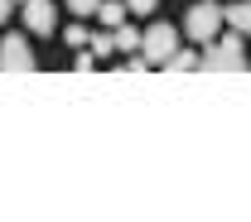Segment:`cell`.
Listing matches in <instances>:
<instances>
[{"label": "cell", "instance_id": "2", "mask_svg": "<svg viewBox=\"0 0 251 222\" xmlns=\"http://www.w3.org/2000/svg\"><path fill=\"white\" fill-rule=\"evenodd\" d=\"M174 49H179V29L174 25H150V29L140 34V58L145 63L164 68L169 58H174Z\"/></svg>", "mask_w": 251, "mask_h": 222}, {"label": "cell", "instance_id": "5", "mask_svg": "<svg viewBox=\"0 0 251 222\" xmlns=\"http://www.w3.org/2000/svg\"><path fill=\"white\" fill-rule=\"evenodd\" d=\"M58 15H53V0H25V29L29 34H53Z\"/></svg>", "mask_w": 251, "mask_h": 222}, {"label": "cell", "instance_id": "3", "mask_svg": "<svg viewBox=\"0 0 251 222\" xmlns=\"http://www.w3.org/2000/svg\"><path fill=\"white\" fill-rule=\"evenodd\" d=\"M218 25H222V5L218 0H198L184 20V34L193 44H208V39H218Z\"/></svg>", "mask_w": 251, "mask_h": 222}, {"label": "cell", "instance_id": "16", "mask_svg": "<svg viewBox=\"0 0 251 222\" xmlns=\"http://www.w3.org/2000/svg\"><path fill=\"white\" fill-rule=\"evenodd\" d=\"M15 5H25V0H15Z\"/></svg>", "mask_w": 251, "mask_h": 222}, {"label": "cell", "instance_id": "12", "mask_svg": "<svg viewBox=\"0 0 251 222\" xmlns=\"http://www.w3.org/2000/svg\"><path fill=\"white\" fill-rule=\"evenodd\" d=\"M63 5H68L73 15H82V20H87V15H97V5H101V0H63Z\"/></svg>", "mask_w": 251, "mask_h": 222}, {"label": "cell", "instance_id": "11", "mask_svg": "<svg viewBox=\"0 0 251 222\" xmlns=\"http://www.w3.org/2000/svg\"><path fill=\"white\" fill-rule=\"evenodd\" d=\"M87 39H92V34L82 29V25H68V29H63V44H68V49H82Z\"/></svg>", "mask_w": 251, "mask_h": 222}, {"label": "cell", "instance_id": "15", "mask_svg": "<svg viewBox=\"0 0 251 222\" xmlns=\"http://www.w3.org/2000/svg\"><path fill=\"white\" fill-rule=\"evenodd\" d=\"M10 15H15V0H0V25H10Z\"/></svg>", "mask_w": 251, "mask_h": 222}, {"label": "cell", "instance_id": "4", "mask_svg": "<svg viewBox=\"0 0 251 222\" xmlns=\"http://www.w3.org/2000/svg\"><path fill=\"white\" fill-rule=\"evenodd\" d=\"M0 73H34V49L25 44V34L0 39Z\"/></svg>", "mask_w": 251, "mask_h": 222}, {"label": "cell", "instance_id": "14", "mask_svg": "<svg viewBox=\"0 0 251 222\" xmlns=\"http://www.w3.org/2000/svg\"><path fill=\"white\" fill-rule=\"evenodd\" d=\"M159 0H126V10H135V15H150Z\"/></svg>", "mask_w": 251, "mask_h": 222}, {"label": "cell", "instance_id": "13", "mask_svg": "<svg viewBox=\"0 0 251 222\" xmlns=\"http://www.w3.org/2000/svg\"><path fill=\"white\" fill-rule=\"evenodd\" d=\"M73 68H77V73H92V68H97V53H92V49H87V53H77V63H73Z\"/></svg>", "mask_w": 251, "mask_h": 222}, {"label": "cell", "instance_id": "9", "mask_svg": "<svg viewBox=\"0 0 251 222\" xmlns=\"http://www.w3.org/2000/svg\"><path fill=\"white\" fill-rule=\"evenodd\" d=\"M87 44H92V53H97V58H111V53H116V34L106 29V25H101V29H97Z\"/></svg>", "mask_w": 251, "mask_h": 222}, {"label": "cell", "instance_id": "1", "mask_svg": "<svg viewBox=\"0 0 251 222\" xmlns=\"http://www.w3.org/2000/svg\"><path fill=\"white\" fill-rule=\"evenodd\" d=\"M203 73H242L247 68V49H242V34H222V39H208V49H203Z\"/></svg>", "mask_w": 251, "mask_h": 222}, {"label": "cell", "instance_id": "7", "mask_svg": "<svg viewBox=\"0 0 251 222\" xmlns=\"http://www.w3.org/2000/svg\"><path fill=\"white\" fill-rule=\"evenodd\" d=\"M198 63H203V53H193V49H174V58L164 63V73H193Z\"/></svg>", "mask_w": 251, "mask_h": 222}, {"label": "cell", "instance_id": "8", "mask_svg": "<svg viewBox=\"0 0 251 222\" xmlns=\"http://www.w3.org/2000/svg\"><path fill=\"white\" fill-rule=\"evenodd\" d=\"M97 15H101V25H106V29H121V25H126V5H121V0H101V5H97Z\"/></svg>", "mask_w": 251, "mask_h": 222}, {"label": "cell", "instance_id": "6", "mask_svg": "<svg viewBox=\"0 0 251 222\" xmlns=\"http://www.w3.org/2000/svg\"><path fill=\"white\" fill-rule=\"evenodd\" d=\"M222 20H227L237 34H251V0H242V5H222Z\"/></svg>", "mask_w": 251, "mask_h": 222}, {"label": "cell", "instance_id": "10", "mask_svg": "<svg viewBox=\"0 0 251 222\" xmlns=\"http://www.w3.org/2000/svg\"><path fill=\"white\" fill-rule=\"evenodd\" d=\"M111 34H116V49H121V53H135V49H140V29L121 25V29H111Z\"/></svg>", "mask_w": 251, "mask_h": 222}]
</instances>
